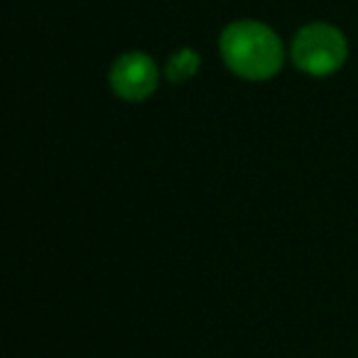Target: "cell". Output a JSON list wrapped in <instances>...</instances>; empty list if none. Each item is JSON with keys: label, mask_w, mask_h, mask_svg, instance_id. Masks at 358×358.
<instances>
[{"label": "cell", "mask_w": 358, "mask_h": 358, "mask_svg": "<svg viewBox=\"0 0 358 358\" xmlns=\"http://www.w3.org/2000/svg\"><path fill=\"white\" fill-rule=\"evenodd\" d=\"M221 57L234 74L263 81L282 66V45L270 27L253 20L234 22L221 35Z\"/></svg>", "instance_id": "cell-1"}, {"label": "cell", "mask_w": 358, "mask_h": 358, "mask_svg": "<svg viewBox=\"0 0 358 358\" xmlns=\"http://www.w3.org/2000/svg\"><path fill=\"white\" fill-rule=\"evenodd\" d=\"M346 40L336 27L314 22L297 32L292 42V59L312 76H327L346 62Z\"/></svg>", "instance_id": "cell-2"}, {"label": "cell", "mask_w": 358, "mask_h": 358, "mask_svg": "<svg viewBox=\"0 0 358 358\" xmlns=\"http://www.w3.org/2000/svg\"><path fill=\"white\" fill-rule=\"evenodd\" d=\"M110 89L125 101H143L157 89V66L143 52L123 55L110 69Z\"/></svg>", "instance_id": "cell-3"}, {"label": "cell", "mask_w": 358, "mask_h": 358, "mask_svg": "<svg viewBox=\"0 0 358 358\" xmlns=\"http://www.w3.org/2000/svg\"><path fill=\"white\" fill-rule=\"evenodd\" d=\"M196 69H199V57H196V52H192V50L177 52V55H172L167 62L169 81H177V84L192 79V76L196 74Z\"/></svg>", "instance_id": "cell-4"}]
</instances>
